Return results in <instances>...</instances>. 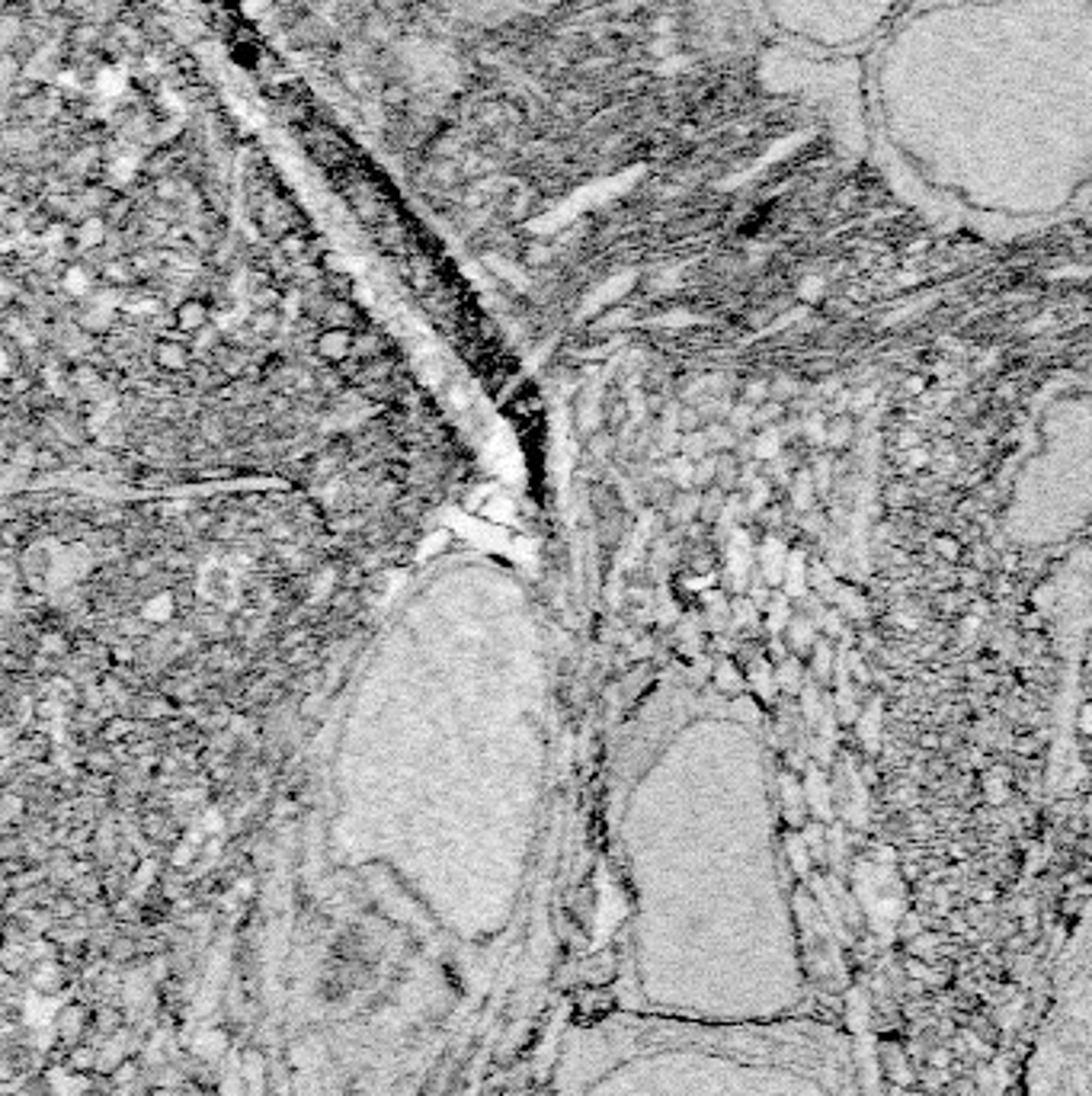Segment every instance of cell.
Masks as SVG:
<instances>
[{
	"instance_id": "cell-1",
	"label": "cell",
	"mask_w": 1092,
	"mask_h": 1096,
	"mask_svg": "<svg viewBox=\"0 0 1092 1096\" xmlns=\"http://www.w3.org/2000/svg\"><path fill=\"white\" fill-rule=\"evenodd\" d=\"M859 61L913 196L1016 221L1092 196V0H910Z\"/></svg>"
},
{
	"instance_id": "cell-2",
	"label": "cell",
	"mask_w": 1092,
	"mask_h": 1096,
	"mask_svg": "<svg viewBox=\"0 0 1092 1096\" xmlns=\"http://www.w3.org/2000/svg\"><path fill=\"white\" fill-rule=\"evenodd\" d=\"M910 0H759L782 39L823 58H862Z\"/></svg>"
}]
</instances>
